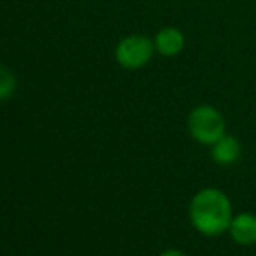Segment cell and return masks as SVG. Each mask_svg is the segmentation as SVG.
Instances as JSON below:
<instances>
[{
    "label": "cell",
    "mask_w": 256,
    "mask_h": 256,
    "mask_svg": "<svg viewBox=\"0 0 256 256\" xmlns=\"http://www.w3.org/2000/svg\"><path fill=\"white\" fill-rule=\"evenodd\" d=\"M188 216L194 228L206 237H218L228 232L232 222V204L220 188H202L192 197Z\"/></svg>",
    "instance_id": "cell-1"
},
{
    "label": "cell",
    "mask_w": 256,
    "mask_h": 256,
    "mask_svg": "<svg viewBox=\"0 0 256 256\" xmlns=\"http://www.w3.org/2000/svg\"><path fill=\"white\" fill-rule=\"evenodd\" d=\"M186 126H188L190 136L200 145L211 146L223 134H226L225 117L212 104H199L192 108L186 118Z\"/></svg>",
    "instance_id": "cell-2"
},
{
    "label": "cell",
    "mask_w": 256,
    "mask_h": 256,
    "mask_svg": "<svg viewBox=\"0 0 256 256\" xmlns=\"http://www.w3.org/2000/svg\"><path fill=\"white\" fill-rule=\"evenodd\" d=\"M155 44L146 35H128L115 48V61L126 70H140L154 58Z\"/></svg>",
    "instance_id": "cell-3"
},
{
    "label": "cell",
    "mask_w": 256,
    "mask_h": 256,
    "mask_svg": "<svg viewBox=\"0 0 256 256\" xmlns=\"http://www.w3.org/2000/svg\"><path fill=\"white\" fill-rule=\"evenodd\" d=\"M185 34L176 26H164L155 34V51L164 58H174L185 49Z\"/></svg>",
    "instance_id": "cell-4"
},
{
    "label": "cell",
    "mask_w": 256,
    "mask_h": 256,
    "mask_svg": "<svg viewBox=\"0 0 256 256\" xmlns=\"http://www.w3.org/2000/svg\"><path fill=\"white\" fill-rule=\"evenodd\" d=\"M228 234L234 242L239 246H254L256 244V214L239 212L232 218Z\"/></svg>",
    "instance_id": "cell-5"
},
{
    "label": "cell",
    "mask_w": 256,
    "mask_h": 256,
    "mask_svg": "<svg viewBox=\"0 0 256 256\" xmlns=\"http://www.w3.org/2000/svg\"><path fill=\"white\" fill-rule=\"evenodd\" d=\"M240 152H242V148H240L239 140L232 134H223L218 142L211 145V157L220 166H230L237 162Z\"/></svg>",
    "instance_id": "cell-6"
},
{
    "label": "cell",
    "mask_w": 256,
    "mask_h": 256,
    "mask_svg": "<svg viewBox=\"0 0 256 256\" xmlns=\"http://www.w3.org/2000/svg\"><path fill=\"white\" fill-rule=\"evenodd\" d=\"M16 89V77L9 68L0 64V100L9 98Z\"/></svg>",
    "instance_id": "cell-7"
},
{
    "label": "cell",
    "mask_w": 256,
    "mask_h": 256,
    "mask_svg": "<svg viewBox=\"0 0 256 256\" xmlns=\"http://www.w3.org/2000/svg\"><path fill=\"white\" fill-rule=\"evenodd\" d=\"M160 256H188V254L183 253V251H180V250H168V251H164Z\"/></svg>",
    "instance_id": "cell-8"
}]
</instances>
